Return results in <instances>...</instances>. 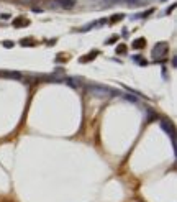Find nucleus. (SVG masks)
I'll return each instance as SVG.
<instances>
[{"label":"nucleus","instance_id":"nucleus-1","mask_svg":"<svg viewBox=\"0 0 177 202\" xmlns=\"http://www.w3.org/2000/svg\"><path fill=\"white\" fill-rule=\"evenodd\" d=\"M87 92L90 94L92 97H97V99H110V97L120 94V92H116L110 87H103V85H88Z\"/></svg>","mask_w":177,"mask_h":202},{"label":"nucleus","instance_id":"nucleus-2","mask_svg":"<svg viewBox=\"0 0 177 202\" xmlns=\"http://www.w3.org/2000/svg\"><path fill=\"white\" fill-rule=\"evenodd\" d=\"M161 127L169 136H171L172 146H175V128H174V125L171 123V122H167V120H161Z\"/></svg>","mask_w":177,"mask_h":202},{"label":"nucleus","instance_id":"nucleus-3","mask_svg":"<svg viewBox=\"0 0 177 202\" xmlns=\"http://www.w3.org/2000/svg\"><path fill=\"white\" fill-rule=\"evenodd\" d=\"M167 49H169L167 48V43H158V45L153 48V57H154V59H159V57L166 56Z\"/></svg>","mask_w":177,"mask_h":202},{"label":"nucleus","instance_id":"nucleus-4","mask_svg":"<svg viewBox=\"0 0 177 202\" xmlns=\"http://www.w3.org/2000/svg\"><path fill=\"white\" fill-rule=\"evenodd\" d=\"M54 3L62 7V8H72L74 5H76V2L74 0H54Z\"/></svg>","mask_w":177,"mask_h":202},{"label":"nucleus","instance_id":"nucleus-5","mask_svg":"<svg viewBox=\"0 0 177 202\" xmlns=\"http://www.w3.org/2000/svg\"><path fill=\"white\" fill-rule=\"evenodd\" d=\"M66 82H67L71 87H80V85H82L79 77H67V79H66Z\"/></svg>","mask_w":177,"mask_h":202},{"label":"nucleus","instance_id":"nucleus-6","mask_svg":"<svg viewBox=\"0 0 177 202\" xmlns=\"http://www.w3.org/2000/svg\"><path fill=\"white\" fill-rule=\"evenodd\" d=\"M144 45H146L144 38H138V40L133 41V48H135V49H141V48H144Z\"/></svg>","mask_w":177,"mask_h":202},{"label":"nucleus","instance_id":"nucleus-7","mask_svg":"<svg viewBox=\"0 0 177 202\" xmlns=\"http://www.w3.org/2000/svg\"><path fill=\"white\" fill-rule=\"evenodd\" d=\"M0 76H5V77H13V79H18V81H21V79H23V76H21L20 73H0Z\"/></svg>","mask_w":177,"mask_h":202},{"label":"nucleus","instance_id":"nucleus-8","mask_svg":"<svg viewBox=\"0 0 177 202\" xmlns=\"http://www.w3.org/2000/svg\"><path fill=\"white\" fill-rule=\"evenodd\" d=\"M99 54V51H94L92 54H87V56H84L82 59H80V63H87V61H92L94 59V56H97Z\"/></svg>","mask_w":177,"mask_h":202},{"label":"nucleus","instance_id":"nucleus-9","mask_svg":"<svg viewBox=\"0 0 177 202\" xmlns=\"http://www.w3.org/2000/svg\"><path fill=\"white\" fill-rule=\"evenodd\" d=\"M26 23H28V21H25V18H18V20L13 21L15 26H21V25H26Z\"/></svg>","mask_w":177,"mask_h":202},{"label":"nucleus","instance_id":"nucleus-10","mask_svg":"<svg viewBox=\"0 0 177 202\" xmlns=\"http://www.w3.org/2000/svg\"><path fill=\"white\" fill-rule=\"evenodd\" d=\"M116 53H118V54H123V53H126V46H125V45L118 46V48H116Z\"/></svg>","mask_w":177,"mask_h":202},{"label":"nucleus","instance_id":"nucleus-11","mask_svg":"<svg viewBox=\"0 0 177 202\" xmlns=\"http://www.w3.org/2000/svg\"><path fill=\"white\" fill-rule=\"evenodd\" d=\"M125 99H126V100H131V102H138V99L136 97H133L131 96V94H125V96H123Z\"/></svg>","mask_w":177,"mask_h":202},{"label":"nucleus","instance_id":"nucleus-12","mask_svg":"<svg viewBox=\"0 0 177 202\" xmlns=\"http://www.w3.org/2000/svg\"><path fill=\"white\" fill-rule=\"evenodd\" d=\"M123 18V15H121V13H118V15H113L112 17V20H110V21H120Z\"/></svg>","mask_w":177,"mask_h":202},{"label":"nucleus","instance_id":"nucleus-13","mask_svg":"<svg viewBox=\"0 0 177 202\" xmlns=\"http://www.w3.org/2000/svg\"><path fill=\"white\" fill-rule=\"evenodd\" d=\"M13 45H15L13 41H5V43H3V46H5V48H12Z\"/></svg>","mask_w":177,"mask_h":202}]
</instances>
